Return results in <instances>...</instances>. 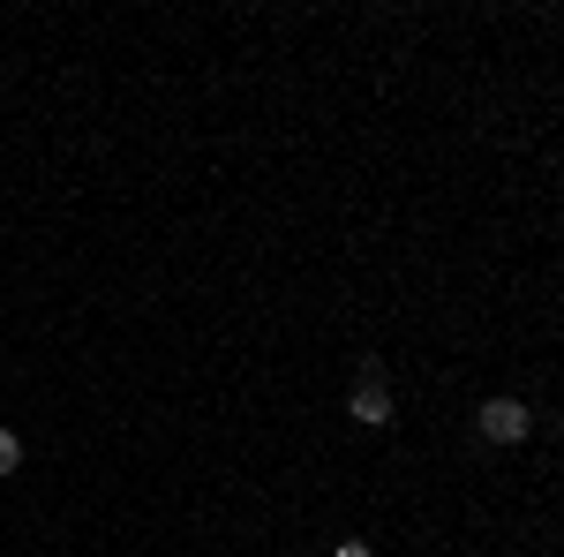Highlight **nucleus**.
<instances>
[{"label": "nucleus", "instance_id": "4", "mask_svg": "<svg viewBox=\"0 0 564 557\" xmlns=\"http://www.w3.org/2000/svg\"><path fill=\"white\" fill-rule=\"evenodd\" d=\"M332 557H377V550H369V543H339Z\"/></svg>", "mask_w": 564, "mask_h": 557}, {"label": "nucleus", "instance_id": "3", "mask_svg": "<svg viewBox=\"0 0 564 557\" xmlns=\"http://www.w3.org/2000/svg\"><path fill=\"white\" fill-rule=\"evenodd\" d=\"M15 468H23V437H15V429L0 422V482H8Z\"/></svg>", "mask_w": 564, "mask_h": 557}, {"label": "nucleus", "instance_id": "1", "mask_svg": "<svg viewBox=\"0 0 564 557\" xmlns=\"http://www.w3.org/2000/svg\"><path fill=\"white\" fill-rule=\"evenodd\" d=\"M475 437L481 444H527V437H534V407L512 399V392H497V399L475 407Z\"/></svg>", "mask_w": 564, "mask_h": 557}, {"label": "nucleus", "instance_id": "2", "mask_svg": "<svg viewBox=\"0 0 564 557\" xmlns=\"http://www.w3.org/2000/svg\"><path fill=\"white\" fill-rule=\"evenodd\" d=\"M347 415L361 429H391V385H384V362H377V354H361V369H354Z\"/></svg>", "mask_w": 564, "mask_h": 557}]
</instances>
